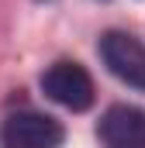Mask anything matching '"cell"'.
<instances>
[{
  "instance_id": "1",
  "label": "cell",
  "mask_w": 145,
  "mask_h": 148,
  "mask_svg": "<svg viewBox=\"0 0 145 148\" xmlns=\"http://www.w3.org/2000/svg\"><path fill=\"white\" fill-rule=\"evenodd\" d=\"M41 90L48 100H55L59 107H66L72 114H83L93 107V79L79 62H52L41 73Z\"/></svg>"
},
{
  "instance_id": "2",
  "label": "cell",
  "mask_w": 145,
  "mask_h": 148,
  "mask_svg": "<svg viewBox=\"0 0 145 148\" xmlns=\"http://www.w3.org/2000/svg\"><path fill=\"white\" fill-rule=\"evenodd\" d=\"M3 148H59L66 141V131L55 117L38 110H17L0 127Z\"/></svg>"
},
{
  "instance_id": "4",
  "label": "cell",
  "mask_w": 145,
  "mask_h": 148,
  "mask_svg": "<svg viewBox=\"0 0 145 148\" xmlns=\"http://www.w3.org/2000/svg\"><path fill=\"white\" fill-rule=\"evenodd\" d=\"M104 148H145V110L131 103H114L97 124Z\"/></svg>"
},
{
  "instance_id": "3",
  "label": "cell",
  "mask_w": 145,
  "mask_h": 148,
  "mask_svg": "<svg viewBox=\"0 0 145 148\" xmlns=\"http://www.w3.org/2000/svg\"><path fill=\"white\" fill-rule=\"evenodd\" d=\"M97 52H100L104 66L121 83H128L135 90H145V45L138 38L124 35V31H107V35H100Z\"/></svg>"
}]
</instances>
